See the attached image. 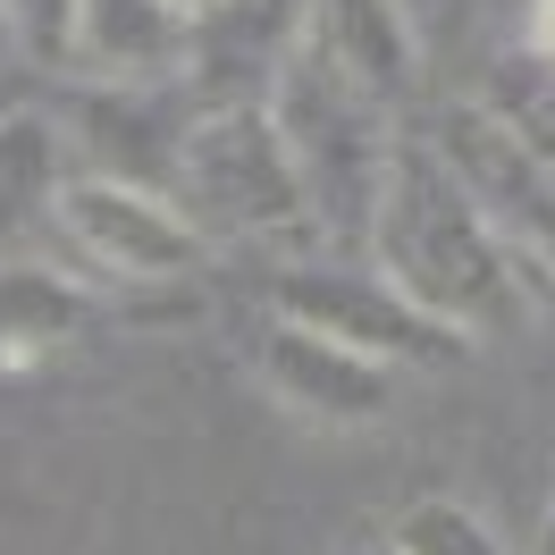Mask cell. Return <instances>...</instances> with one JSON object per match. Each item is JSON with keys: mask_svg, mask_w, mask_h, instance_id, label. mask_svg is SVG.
<instances>
[{"mask_svg": "<svg viewBox=\"0 0 555 555\" xmlns=\"http://www.w3.org/2000/svg\"><path fill=\"white\" fill-rule=\"evenodd\" d=\"M429 152L488 219V236L521 261V278H555V169L514 135V118L496 102H447Z\"/></svg>", "mask_w": 555, "mask_h": 555, "instance_id": "obj_4", "label": "cell"}, {"mask_svg": "<svg viewBox=\"0 0 555 555\" xmlns=\"http://www.w3.org/2000/svg\"><path fill=\"white\" fill-rule=\"evenodd\" d=\"M51 219H60V236L102 278H118V286H177V278H194L210 261V236L160 185H143V177H109V169L68 177L60 203H51Z\"/></svg>", "mask_w": 555, "mask_h": 555, "instance_id": "obj_5", "label": "cell"}, {"mask_svg": "<svg viewBox=\"0 0 555 555\" xmlns=\"http://www.w3.org/2000/svg\"><path fill=\"white\" fill-rule=\"evenodd\" d=\"M160 9H177V17L194 26V17H210V9H228V0H160Z\"/></svg>", "mask_w": 555, "mask_h": 555, "instance_id": "obj_15", "label": "cell"}, {"mask_svg": "<svg viewBox=\"0 0 555 555\" xmlns=\"http://www.w3.org/2000/svg\"><path fill=\"white\" fill-rule=\"evenodd\" d=\"M253 371H261V387L286 413L312 421V429H379L387 404H396V371L387 362L337 346V337H320V328H304L286 312H270Z\"/></svg>", "mask_w": 555, "mask_h": 555, "instance_id": "obj_6", "label": "cell"}, {"mask_svg": "<svg viewBox=\"0 0 555 555\" xmlns=\"http://www.w3.org/2000/svg\"><path fill=\"white\" fill-rule=\"evenodd\" d=\"M387 547L396 555H514L496 539V521L480 505H463V496H413L387 521Z\"/></svg>", "mask_w": 555, "mask_h": 555, "instance_id": "obj_12", "label": "cell"}, {"mask_svg": "<svg viewBox=\"0 0 555 555\" xmlns=\"http://www.w3.org/2000/svg\"><path fill=\"white\" fill-rule=\"evenodd\" d=\"M177 51H185L177 9H160V0H85L68 68L102 76V85H152V76H169Z\"/></svg>", "mask_w": 555, "mask_h": 555, "instance_id": "obj_9", "label": "cell"}, {"mask_svg": "<svg viewBox=\"0 0 555 555\" xmlns=\"http://www.w3.org/2000/svg\"><path fill=\"white\" fill-rule=\"evenodd\" d=\"M295 42L371 109L413 102V85H421V35L404 17V0H304Z\"/></svg>", "mask_w": 555, "mask_h": 555, "instance_id": "obj_8", "label": "cell"}, {"mask_svg": "<svg viewBox=\"0 0 555 555\" xmlns=\"http://www.w3.org/2000/svg\"><path fill=\"white\" fill-rule=\"evenodd\" d=\"M362 555H396V547H387V539H379V547H362Z\"/></svg>", "mask_w": 555, "mask_h": 555, "instance_id": "obj_16", "label": "cell"}, {"mask_svg": "<svg viewBox=\"0 0 555 555\" xmlns=\"http://www.w3.org/2000/svg\"><path fill=\"white\" fill-rule=\"evenodd\" d=\"M278 312L320 328V337H337V346L371 353L387 371H413V362H454V337L438 320H421L387 278H353V270H295L278 286Z\"/></svg>", "mask_w": 555, "mask_h": 555, "instance_id": "obj_7", "label": "cell"}, {"mask_svg": "<svg viewBox=\"0 0 555 555\" xmlns=\"http://www.w3.org/2000/svg\"><path fill=\"white\" fill-rule=\"evenodd\" d=\"M270 118H278V135H286L295 177H304V203H312V219H328V228L362 236L371 194H379V169H387V152H396V135H387V109H371L362 93H346V85L320 68L304 42H286V60H278V93H270Z\"/></svg>", "mask_w": 555, "mask_h": 555, "instance_id": "obj_3", "label": "cell"}, {"mask_svg": "<svg viewBox=\"0 0 555 555\" xmlns=\"http://www.w3.org/2000/svg\"><path fill=\"white\" fill-rule=\"evenodd\" d=\"M76 17H85V0H0V35L17 42L35 68H68Z\"/></svg>", "mask_w": 555, "mask_h": 555, "instance_id": "obj_13", "label": "cell"}, {"mask_svg": "<svg viewBox=\"0 0 555 555\" xmlns=\"http://www.w3.org/2000/svg\"><path fill=\"white\" fill-rule=\"evenodd\" d=\"M85 328H93V304H85L60 270H35L26 253L0 261V362H9V371L76 346Z\"/></svg>", "mask_w": 555, "mask_h": 555, "instance_id": "obj_11", "label": "cell"}, {"mask_svg": "<svg viewBox=\"0 0 555 555\" xmlns=\"http://www.w3.org/2000/svg\"><path fill=\"white\" fill-rule=\"evenodd\" d=\"M371 261L379 278L413 304L421 320H438L454 346H505L530 328V286L521 261L488 236V219L463 203V185L438 169L429 143H396L371 194Z\"/></svg>", "mask_w": 555, "mask_h": 555, "instance_id": "obj_1", "label": "cell"}, {"mask_svg": "<svg viewBox=\"0 0 555 555\" xmlns=\"http://www.w3.org/2000/svg\"><path fill=\"white\" fill-rule=\"evenodd\" d=\"M177 185H185L177 210L203 236H295V228H312L304 177L286 160L270 102H228L203 127H185L177 135Z\"/></svg>", "mask_w": 555, "mask_h": 555, "instance_id": "obj_2", "label": "cell"}, {"mask_svg": "<svg viewBox=\"0 0 555 555\" xmlns=\"http://www.w3.org/2000/svg\"><path fill=\"white\" fill-rule=\"evenodd\" d=\"M530 51H539V68H555V0L530 9Z\"/></svg>", "mask_w": 555, "mask_h": 555, "instance_id": "obj_14", "label": "cell"}, {"mask_svg": "<svg viewBox=\"0 0 555 555\" xmlns=\"http://www.w3.org/2000/svg\"><path fill=\"white\" fill-rule=\"evenodd\" d=\"M60 185H68V135H60V118L0 109V261L26 253V236L60 203Z\"/></svg>", "mask_w": 555, "mask_h": 555, "instance_id": "obj_10", "label": "cell"}]
</instances>
